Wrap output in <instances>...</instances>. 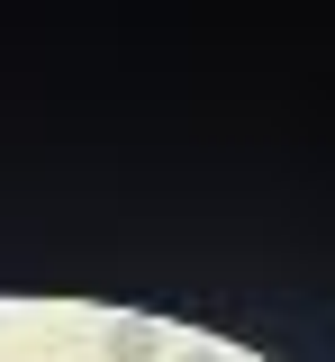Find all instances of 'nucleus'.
I'll list each match as a JSON object with an SVG mask.
<instances>
[{"label":"nucleus","mask_w":335,"mask_h":362,"mask_svg":"<svg viewBox=\"0 0 335 362\" xmlns=\"http://www.w3.org/2000/svg\"><path fill=\"white\" fill-rule=\"evenodd\" d=\"M109 362H163V326L118 317V326H109Z\"/></svg>","instance_id":"nucleus-1"},{"label":"nucleus","mask_w":335,"mask_h":362,"mask_svg":"<svg viewBox=\"0 0 335 362\" xmlns=\"http://www.w3.org/2000/svg\"><path fill=\"white\" fill-rule=\"evenodd\" d=\"M182 362H227V354H218V344H191V354H182Z\"/></svg>","instance_id":"nucleus-2"}]
</instances>
